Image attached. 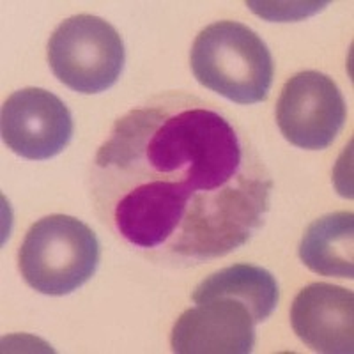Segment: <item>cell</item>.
<instances>
[{"label":"cell","instance_id":"obj_2","mask_svg":"<svg viewBox=\"0 0 354 354\" xmlns=\"http://www.w3.org/2000/svg\"><path fill=\"white\" fill-rule=\"evenodd\" d=\"M198 84L238 105L268 100L273 57L264 41L238 21H214L197 36L189 55Z\"/></svg>","mask_w":354,"mask_h":354},{"label":"cell","instance_id":"obj_6","mask_svg":"<svg viewBox=\"0 0 354 354\" xmlns=\"http://www.w3.org/2000/svg\"><path fill=\"white\" fill-rule=\"evenodd\" d=\"M2 140L27 160H50L73 137V117L64 101L44 88L27 87L8 97L0 115Z\"/></svg>","mask_w":354,"mask_h":354},{"label":"cell","instance_id":"obj_10","mask_svg":"<svg viewBox=\"0 0 354 354\" xmlns=\"http://www.w3.org/2000/svg\"><path fill=\"white\" fill-rule=\"evenodd\" d=\"M354 216L351 211L326 214L310 223L299 245V259L322 277H354Z\"/></svg>","mask_w":354,"mask_h":354},{"label":"cell","instance_id":"obj_4","mask_svg":"<svg viewBox=\"0 0 354 354\" xmlns=\"http://www.w3.org/2000/svg\"><path fill=\"white\" fill-rule=\"evenodd\" d=\"M53 75L82 94H97L112 87L124 66V44L103 18L78 15L62 21L48 43Z\"/></svg>","mask_w":354,"mask_h":354},{"label":"cell","instance_id":"obj_5","mask_svg":"<svg viewBox=\"0 0 354 354\" xmlns=\"http://www.w3.org/2000/svg\"><path fill=\"white\" fill-rule=\"evenodd\" d=\"M346 101L328 75L301 71L282 88L277 122L287 142L299 149L321 151L333 144L346 122Z\"/></svg>","mask_w":354,"mask_h":354},{"label":"cell","instance_id":"obj_7","mask_svg":"<svg viewBox=\"0 0 354 354\" xmlns=\"http://www.w3.org/2000/svg\"><path fill=\"white\" fill-rule=\"evenodd\" d=\"M255 346V321L243 303L216 298L177 319L172 349L179 354H246Z\"/></svg>","mask_w":354,"mask_h":354},{"label":"cell","instance_id":"obj_9","mask_svg":"<svg viewBox=\"0 0 354 354\" xmlns=\"http://www.w3.org/2000/svg\"><path fill=\"white\" fill-rule=\"evenodd\" d=\"M195 303L216 298H230L250 310L255 324L264 322L277 308L280 290L277 278L264 268L252 264H234L207 277L194 292Z\"/></svg>","mask_w":354,"mask_h":354},{"label":"cell","instance_id":"obj_1","mask_svg":"<svg viewBox=\"0 0 354 354\" xmlns=\"http://www.w3.org/2000/svg\"><path fill=\"white\" fill-rule=\"evenodd\" d=\"M271 192L248 135L216 105L183 93L117 119L91 169L103 225L142 257L174 268L246 245L264 225Z\"/></svg>","mask_w":354,"mask_h":354},{"label":"cell","instance_id":"obj_3","mask_svg":"<svg viewBox=\"0 0 354 354\" xmlns=\"http://www.w3.org/2000/svg\"><path fill=\"white\" fill-rule=\"evenodd\" d=\"M18 262L21 277L34 290L64 296L91 280L100 264V241L84 221L52 214L25 234Z\"/></svg>","mask_w":354,"mask_h":354},{"label":"cell","instance_id":"obj_8","mask_svg":"<svg viewBox=\"0 0 354 354\" xmlns=\"http://www.w3.org/2000/svg\"><path fill=\"white\" fill-rule=\"evenodd\" d=\"M294 333L310 349L326 354L354 351V294L331 283H310L290 308Z\"/></svg>","mask_w":354,"mask_h":354}]
</instances>
